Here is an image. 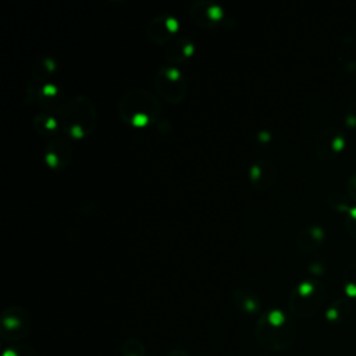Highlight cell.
Listing matches in <instances>:
<instances>
[{"mask_svg": "<svg viewBox=\"0 0 356 356\" xmlns=\"http://www.w3.org/2000/svg\"><path fill=\"white\" fill-rule=\"evenodd\" d=\"M254 335L263 349L284 352L296 338V324L282 310L270 309L257 318Z\"/></svg>", "mask_w": 356, "mask_h": 356, "instance_id": "1", "label": "cell"}, {"mask_svg": "<svg viewBox=\"0 0 356 356\" xmlns=\"http://www.w3.org/2000/svg\"><path fill=\"white\" fill-rule=\"evenodd\" d=\"M121 118L132 127H145L160 122L159 100L146 89L127 90L118 103Z\"/></svg>", "mask_w": 356, "mask_h": 356, "instance_id": "2", "label": "cell"}, {"mask_svg": "<svg viewBox=\"0 0 356 356\" xmlns=\"http://www.w3.org/2000/svg\"><path fill=\"white\" fill-rule=\"evenodd\" d=\"M64 129L74 138L90 135L96 127V110L90 99L78 95L64 103L63 108Z\"/></svg>", "mask_w": 356, "mask_h": 356, "instance_id": "3", "label": "cell"}, {"mask_svg": "<svg viewBox=\"0 0 356 356\" xmlns=\"http://www.w3.org/2000/svg\"><path fill=\"white\" fill-rule=\"evenodd\" d=\"M325 286L320 280H303L293 286L288 298L291 314L299 318L314 316L325 300Z\"/></svg>", "mask_w": 356, "mask_h": 356, "instance_id": "4", "label": "cell"}, {"mask_svg": "<svg viewBox=\"0 0 356 356\" xmlns=\"http://www.w3.org/2000/svg\"><path fill=\"white\" fill-rule=\"evenodd\" d=\"M154 86L159 95L170 103L184 100L188 85L182 72L174 65H163L154 75Z\"/></svg>", "mask_w": 356, "mask_h": 356, "instance_id": "5", "label": "cell"}, {"mask_svg": "<svg viewBox=\"0 0 356 356\" xmlns=\"http://www.w3.org/2000/svg\"><path fill=\"white\" fill-rule=\"evenodd\" d=\"M31 330V317L21 306H8L0 316V334L6 341L17 342Z\"/></svg>", "mask_w": 356, "mask_h": 356, "instance_id": "6", "label": "cell"}, {"mask_svg": "<svg viewBox=\"0 0 356 356\" xmlns=\"http://www.w3.org/2000/svg\"><path fill=\"white\" fill-rule=\"evenodd\" d=\"M346 145V135L342 128L330 125L324 128L314 140V154L321 160L337 157Z\"/></svg>", "mask_w": 356, "mask_h": 356, "instance_id": "7", "label": "cell"}, {"mask_svg": "<svg viewBox=\"0 0 356 356\" xmlns=\"http://www.w3.org/2000/svg\"><path fill=\"white\" fill-rule=\"evenodd\" d=\"M178 29L179 21L177 17L168 13H161L153 17L146 25V36L156 44H164L177 36L175 33Z\"/></svg>", "mask_w": 356, "mask_h": 356, "instance_id": "8", "label": "cell"}, {"mask_svg": "<svg viewBox=\"0 0 356 356\" xmlns=\"http://www.w3.org/2000/svg\"><path fill=\"white\" fill-rule=\"evenodd\" d=\"M192 21L202 28H214L224 18V8L211 0H195L188 11Z\"/></svg>", "mask_w": 356, "mask_h": 356, "instance_id": "9", "label": "cell"}, {"mask_svg": "<svg viewBox=\"0 0 356 356\" xmlns=\"http://www.w3.org/2000/svg\"><path fill=\"white\" fill-rule=\"evenodd\" d=\"M249 178L252 185L259 191H267L273 188L278 181V168L268 159H259L253 161L249 170Z\"/></svg>", "mask_w": 356, "mask_h": 356, "instance_id": "10", "label": "cell"}, {"mask_svg": "<svg viewBox=\"0 0 356 356\" xmlns=\"http://www.w3.org/2000/svg\"><path fill=\"white\" fill-rule=\"evenodd\" d=\"M71 157V143L64 138H54L44 147V161L53 170L65 168L70 164Z\"/></svg>", "mask_w": 356, "mask_h": 356, "instance_id": "11", "label": "cell"}, {"mask_svg": "<svg viewBox=\"0 0 356 356\" xmlns=\"http://www.w3.org/2000/svg\"><path fill=\"white\" fill-rule=\"evenodd\" d=\"M195 51V43L188 36L179 35L172 38L167 43L165 49V58L172 64H179L188 60Z\"/></svg>", "mask_w": 356, "mask_h": 356, "instance_id": "12", "label": "cell"}, {"mask_svg": "<svg viewBox=\"0 0 356 356\" xmlns=\"http://www.w3.org/2000/svg\"><path fill=\"white\" fill-rule=\"evenodd\" d=\"M324 236L325 234L323 227L317 224H309L296 235V246L302 252H313L321 246Z\"/></svg>", "mask_w": 356, "mask_h": 356, "instance_id": "13", "label": "cell"}, {"mask_svg": "<svg viewBox=\"0 0 356 356\" xmlns=\"http://www.w3.org/2000/svg\"><path fill=\"white\" fill-rule=\"evenodd\" d=\"M36 90L38 92H36L35 97H36L39 106L42 107V111L53 114L54 110H60L61 92L57 88V85H54L51 82H44Z\"/></svg>", "mask_w": 356, "mask_h": 356, "instance_id": "14", "label": "cell"}, {"mask_svg": "<svg viewBox=\"0 0 356 356\" xmlns=\"http://www.w3.org/2000/svg\"><path fill=\"white\" fill-rule=\"evenodd\" d=\"M232 299H234L236 309L245 314L253 316V314H257L261 309L260 298L252 289L235 288L232 292Z\"/></svg>", "mask_w": 356, "mask_h": 356, "instance_id": "15", "label": "cell"}, {"mask_svg": "<svg viewBox=\"0 0 356 356\" xmlns=\"http://www.w3.org/2000/svg\"><path fill=\"white\" fill-rule=\"evenodd\" d=\"M350 313V302L348 298H337L325 310V320L331 324H341Z\"/></svg>", "mask_w": 356, "mask_h": 356, "instance_id": "16", "label": "cell"}, {"mask_svg": "<svg viewBox=\"0 0 356 356\" xmlns=\"http://www.w3.org/2000/svg\"><path fill=\"white\" fill-rule=\"evenodd\" d=\"M33 128L40 134V135H51L54 131H57L58 121L51 113L46 111H39L33 117Z\"/></svg>", "mask_w": 356, "mask_h": 356, "instance_id": "17", "label": "cell"}, {"mask_svg": "<svg viewBox=\"0 0 356 356\" xmlns=\"http://www.w3.org/2000/svg\"><path fill=\"white\" fill-rule=\"evenodd\" d=\"M342 286L348 298L356 299V261L345 268L342 274Z\"/></svg>", "mask_w": 356, "mask_h": 356, "instance_id": "18", "label": "cell"}, {"mask_svg": "<svg viewBox=\"0 0 356 356\" xmlns=\"http://www.w3.org/2000/svg\"><path fill=\"white\" fill-rule=\"evenodd\" d=\"M54 70H56V61L51 57H43L39 61V64L33 68V75H32L33 85L38 83V81H42L43 78L46 79L47 76H50Z\"/></svg>", "mask_w": 356, "mask_h": 356, "instance_id": "19", "label": "cell"}, {"mask_svg": "<svg viewBox=\"0 0 356 356\" xmlns=\"http://www.w3.org/2000/svg\"><path fill=\"white\" fill-rule=\"evenodd\" d=\"M327 203L335 211H349L352 209L350 203H349V199L338 191L330 192V195L327 196Z\"/></svg>", "mask_w": 356, "mask_h": 356, "instance_id": "20", "label": "cell"}, {"mask_svg": "<svg viewBox=\"0 0 356 356\" xmlns=\"http://www.w3.org/2000/svg\"><path fill=\"white\" fill-rule=\"evenodd\" d=\"M121 355L122 356H146V349L139 339L131 338L122 343Z\"/></svg>", "mask_w": 356, "mask_h": 356, "instance_id": "21", "label": "cell"}, {"mask_svg": "<svg viewBox=\"0 0 356 356\" xmlns=\"http://www.w3.org/2000/svg\"><path fill=\"white\" fill-rule=\"evenodd\" d=\"M3 356H38L35 349L28 345H17L4 350Z\"/></svg>", "mask_w": 356, "mask_h": 356, "instance_id": "22", "label": "cell"}, {"mask_svg": "<svg viewBox=\"0 0 356 356\" xmlns=\"http://www.w3.org/2000/svg\"><path fill=\"white\" fill-rule=\"evenodd\" d=\"M345 225H346V229H348L349 235L356 239V206H353L348 211L346 218H345Z\"/></svg>", "mask_w": 356, "mask_h": 356, "instance_id": "23", "label": "cell"}, {"mask_svg": "<svg viewBox=\"0 0 356 356\" xmlns=\"http://www.w3.org/2000/svg\"><path fill=\"white\" fill-rule=\"evenodd\" d=\"M345 125L349 128H356V100L349 104V107L345 110L343 114Z\"/></svg>", "mask_w": 356, "mask_h": 356, "instance_id": "24", "label": "cell"}, {"mask_svg": "<svg viewBox=\"0 0 356 356\" xmlns=\"http://www.w3.org/2000/svg\"><path fill=\"white\" fill-rule=\"evenodd\" d=\"M346 191L350 199L356 202V172H353L346 181Z\"/></svg>", "mask_w": 356, "mask_h": 356, "instance_id": "25", "label": "cell"}, {"mask_svg": "<svg viewBox=\"0 0 356 356\" xmlns=\"http://www.w3.org/2000/svg\"><path fill=\"white\" fill-rule=\"evenodd\" d=\"M167 356H191V355L184 349H172L167 353Z\"/></svg>", "mask_w": 356, "mask_h": 356, "instance_id": "26", "label": "cell"}, {"mask_svg": "<svg viewBox=\"0 0 356 356\" xmlns=\"http://www.w3.org/2000/svg\"><path fill=\"white\" fill-rule=\"evenodd\" d=\"M257 139H259L260 142H267V140L270 139V132H268V131H260V132L257 134Z\"/></svg>", "mask_w": 356, "mask_h": 356, "instance_id": "27", "label": "cell"}]
</instances>
